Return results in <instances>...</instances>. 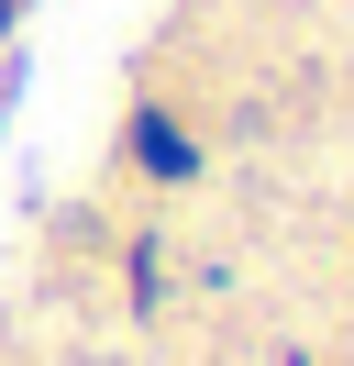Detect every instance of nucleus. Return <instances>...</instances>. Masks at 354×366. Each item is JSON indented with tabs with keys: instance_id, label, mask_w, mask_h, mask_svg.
Instances as JSON below:
<instances>
[]
</instances>
